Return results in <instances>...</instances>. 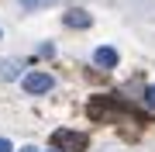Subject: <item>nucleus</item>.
Returning a JSON list of instances; mask_svg holds the SVG:
<instances>
[{
	"label": "nucleus",
	"mask_w": 155,
	"mask_h": 152,
	"mask_svg": "<svg viewBox=\"0 0 155 152\" xmlns=\"http://www.w3.org/2000/svg\"><path fill=\"white\" fill-rule=\"evenodd\" d=\"M55 86V79L48 73H28L24 76V93H48Z\"/></svg>",
	"instance_id": "obj_2"
},
{
	"label": "nucleus",
	"mask_w": 155,
	"mask_h": 152,
	"mask_svg": "<svg viewBox=\"0 0 155 152\" xmlns=\"http://www.w3.org/2000/svg\"><path fill=\"white\" fill-rule=\"evenodd\" d=\"M14 145H11V142H7V138H0V152H11Z\"/></svg>",
	"instance_id": "obj_8"
},
{
	"label": "nucleus",
	"mask_w": 155,
	"mask_h": 152,
	"mask_svg": "<svg viewBox=\"0 0 155 152\" xmlns=\"http://www.w3.org/2000/svg\"><path fill=\"white\" fill-rule=\"evenodd\" d=\"M52 149L55 152H83L86 149V135H79L72 128H55L52 131Z\"/></svg>",
	"instance_id": "obj_1"
},
{
	"label": "nucleus",
	"mask_w": 155,
	"mask_h": 152,
	"mask_svg": "<svg viewBox=\"0 0 155 152\" xmlns=\"http://www.w3.org/2000/svg\"><path fill=\"white\" fill-rule=\"evenodd\" d=\"M145 100H148V104L155 107V86H148V93H145Z\"/></svg>",
	"instance_id": "obj_7"
},
{
	"label": "nucleus",
	"mask_w": 155,
	"mask_h": 152,
	"mask_svg": "<svg viewBox=\"0 0 155 152\" xmlns=\"http://www.w3.org/2000/svg\"><path fill=\"white\" fill-rule=\"evenodd\" d=\"M66 24H69V28H90L93 17H90L86 11H69V14H66Z\"/></svg>",
	"instance_id": "obj_4"
},
{
	"label": "nucleus",
	"mask_w": 155,
	"mask_h": 152,
	"mask_svg": "<svg viewBox=\"0 0 155 152\" xmlns=\"http://www.w3.org/2000/svg\"><path fill=\"white\" fill-rule=\"evenodd\" d=\"M17 76H21V62L0 59V79H17Z\"/></svg>",
	"instance_id": "obj_5"
},
{
	"label": "nucleus",
	"mask_w": 155,
	"mask_h": 152,
	"mask_svg": "<svg viewBox=\"0 0 155 152\" xmlns=\"http://www.w3.org/2000/svg\"><path fill=\"white\" fill-rule=\"evenodd\" d=\"M93 62H97L100 69H114V66H117V52H114L110 45H100V49L93 52Z\"/></svg>",
	"instance_id": "obj_3"
},
{
	"label": "nucleus",
	"mask_w": 155,
	"mask_h": 152,
	"mask_svg": "<svg viewBox=\"0 0 155 152\" xmlns=\"http://www.w3.org/2000/svg\"><path fill=\"white\" fill-rule=\"evenodd\" d=\"M52 152H55V149H52Z\"/></svg>",
	"instance_id": "obj_10"
},
{
	"label": "nucleus",
	"mask_w": 155,
	"mask_h": 152,
	"mask_svg": "<svg viewBox=\"0 0 155 152\" xmlns=\"http://www.w3.org/2000/svg\"><path fill=\"white\" fill-rule=\"evenodd\" d=\"M48 4H59V0H21L24 11H41V7H48Z\"/></svg>",
	"instance_id": "obj_6"
},
{
	"label": "nucleus",
	"mask_w": 155,
	"mask_h": 152,
	"mask_svg": "<svg viewBox=\"0 0 155 152\" xmlns=\"http://www.w3.org/2000/svg\"><path fill=\"white\" fill-rule=\"evenodd\" d=\"M21 152H35V149H21Z\"/></svg>",
	"instance_id": "obj_9"
}]
</instances>
